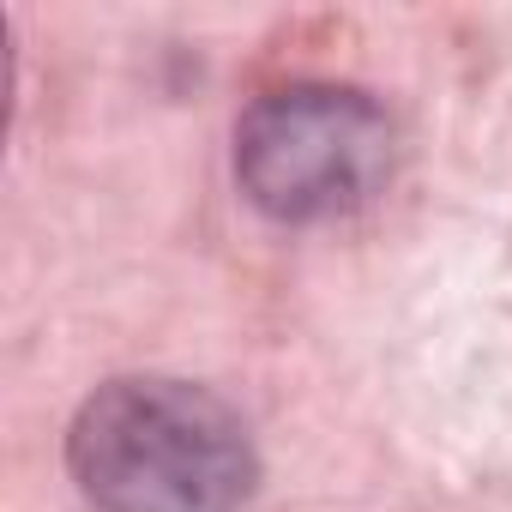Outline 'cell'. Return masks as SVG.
Wrapping results in <instances>:
<instances>
[{"mask_svg":"<svg viewBox=\"0 0 512 512\" xmlns=\"http://www.w3.org/2000/svg\"><path fill=\"white\" fill-rule=\"evenodd\" d=\"M67 470L91 512H241L260 458L247 422L217 392L127 374L79 404Z\"/></svg>","mask_w":512,"mask_h":512,"instance_id":"cell-1","label":"cell"},{"mask_svg":"<svg viewBox=\"0 0 512 512\" xmlns=\"http://www.w3.org/2000/svg\"><path fill=\"white\" fill-rule=\"evenodd\" d=\"M392 175V121L350 85H284L235 127V181L278 223L362 211Z\"/></svg>","mask_w":512,"mask_h":512,"instance_id":"cell-2","label":"cell"}]
</instances>
